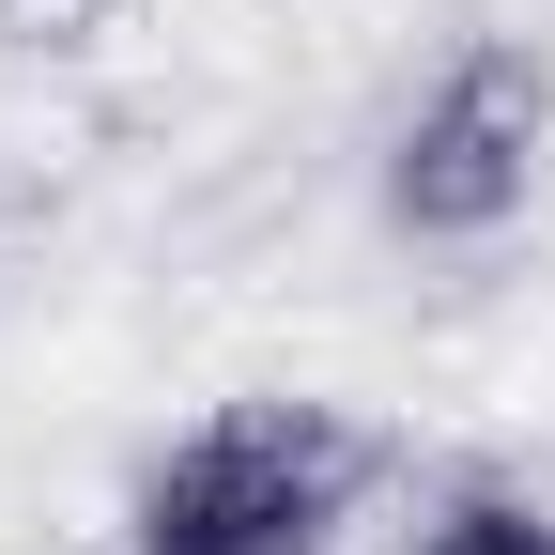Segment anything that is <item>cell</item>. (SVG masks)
<instances>
[{
	"instance_id": "cell-1",
	"label": "cell",
	"mask_w": 555,
	"mask_h": 555,
	"mask_svg": "<svg viewBox=\"0 0 555 555\" xmlns=\"http://www.w3.org/2000/svg\"><path fill=\"white\" fill-rule=\"evenodd\" d=\"M356 478H371V448L324 401H232L139 478L124 555H324Z\"/></svg>"
},
{
	"instance_id": "cell-2",
	"label": "cell",
	"mask_w": 555,
	"mask_h": 555,
	"mask_svg": "<svg viewBox=\"0 0 555 555\" xmlns=\"http://www.w3.org/2000/svg\"><path fill=\"white\" fill-rule=\"evenodd\" d=\"M540 139H555V78H540L509 31H478L448 78L401 108V139H386V217L433 232V247L509 232L525 201H540Z\"/></svg>"
},
{
	"instance_id": "cell-4",
	"label": "cell",
	"mask_w": 555,
	"mask_h": 555,
	"mask_svg": "<svg viewBox=\"0 0 555 555\" xmlns=\"http://www.w3.org/2000/svg\"><path fill=\"white\" fill-rule=\"evenodd\" d=\"M0 31H16V47H93L108 0H0Z\"/></svg>"
},
{
	"instance_id": "cell-5",
	"label": "cell",
	"mask_w": 555,
	"mask_h": 555,
	"mask_svg": "<svg viewBox=\"0 0 555 555\" xmlns=\"http://www.w3.org/2000/svg\"><path fill=\"white\" fill-rule=\"evenodd\" d=\"M0 232H16V185H0Z\"/></svg>"
},
{
	"instance_id": "cell-3",
	"label": "cell",
	"mask_w": 555,
	"mask_h": 555,
	"mask_svg": "<svg viewBox=\"0 0 555 555\" xmlns=\"http://www.w3.org/2000/svg\"><path fill=\"white\" fill-rule=\"evenodd\" d=\"M433 555H555V509H525V494H463V509L433 525Z\"/></svg>"
}]
</instances>
